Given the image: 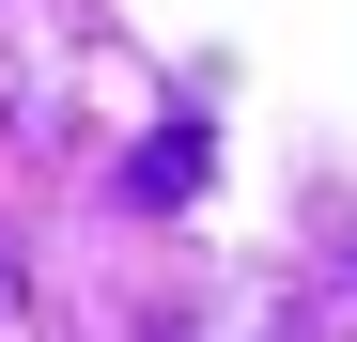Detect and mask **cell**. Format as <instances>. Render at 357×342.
Returning <instances> with one entry per match:
<instances>
[{
    "label": "cell",
    "instance_id": "1",
    "mask_svg": "<svg viewBox=\"0 0 357 342\" xmlns=\"http://www.w3.org/2000/svg\"><path fill=\"white\" fill-rule=\"evenodd\" d=\"M187 187H202V125H155V140L125 156V202H140V218H171Z\"/></svg>",
    "mask_w": 357,
    "mask_h": 342
},
{
    "label": "cell",
    "instance_id": "2",
    "mask_svg": "<svg viewBox=\"0 0 357 342\" xmlns=\"http://www.w3.org/2000/svg\"><path fill=\"white\" fill-rule=\"evenodd\" d=\"M140 342H187V327H140Z\"/></svg>",
    "mask_w": 357,
    "mask_h": 342
}]
</instances>
